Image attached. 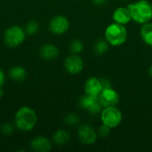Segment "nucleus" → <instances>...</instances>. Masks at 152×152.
<instances>
[{"instance_id":"obj_1","label":"nucleus","mask_w":152,"mask_h":152,"mask_svg":"<svg viewBox=\"0 0 152 152\" xmlns=\"http://www.w3.org/2000/svg\"><path fill=\"white\" fill-rule=\"evenodd\" d=\"M37 116L36 111L28 106L20 107L14 118V124L16 127L22 132L31 131L37 125Z\"/></svg>"},{"instance_id":"obj_2","label":"nucleus","mask_w":152,"mask_h":152,"mask_svg":"<svg viewBox=\"0 0 152 152\" xmlns=\"http://www.w3.org/2000/svg\"><path fill=\"white\" fill-rule=\"evenodd\" d=\"M132 20L139 24H145L152 20V4L148 0H139L128 4Z\"/></svg>"},{"instance_id":"obj_3","label":"nucleus","mask_w":152,"mask_h":152,"mask_svg":"<svg viewBox=\"0 0 152 152\" xmlns=\"http://www.w3.org/2000/svg\"><path fill=\"white\" fill-rule=\"evenodd\" d=\"M105 39L112 46H120L127 39V29L125 25L113 22L105 29Z\"/></svg>"},{"instance_id":"obj_4","label":"nucleus","mask_w":152,"mask_h":152,"mask_svg":"<svg viewBox=\"0 0 152 152\" xmlns=\"http://www.w3.org/2000/svg\"><path fill=\"white\" fill-rule=\"evenodd\" d=\"M25 29L17 25L11 26L8 28H6L3 36L4 44L11 48H14L20 45L25 40Z\"/></svg>"},{"instance_id":"obj_5","label":"nucleus","mask_w":152,"mask_h":152,"mask_svg":"<svg viewBox=\"0 0 152 152\" xmlns=\"http://www.w3.org/2000/svg\"><path fill=\"white\" fill-rule=\"evenodd\" d=\"M123 119L122 112L116 106L104 108L101 112V120L102 124L111 128L118 127Z\"/></svg>"},{"instance_id":"obj_6","label":"nucleus","mask_w":152,"mask_h":152,"mask_svg":"<svg viewBox=\"0 0 152 152\" xmlns=\"http://www.w3.org/2000/svg\"><path fill=\"white\" fill-rule=\"evenodd\" d=\"M98 99L103 108L117 106L120 100L118 93L111 87L103 89L98 96Z\"/></svg>"},{"instance_id":"obj_7","label":"nucleus","mask_w":152,"mask_h":152,"mask_svg":"<svg viewBox=\"0 0 152 152\" xmlns=\"http://www.w3.org/2000/svg\"><path fill=\"white\" fill-rule=\"evenodd\" d=\"M69 28V20L63 15H56L49 22V29L53 34L62 35Z\"/></svg>"},{"instance_id":"obj_8","label":"nucleus","mask_w":152,"mask_h":152,"mask_svg":"<svg viewBox=\"0 0 152 152\" xmlns=\"http://www.w3.org/2000/svg\"><path fill=\"white\" fill-rule=\"evenodd\" d=\"M64 68L71 75L79 74L84 69V61L78 54H70L64 61Z\"/></svg>"},{"instance_id":"obj_9","label":"nucleus","mask_w":152,"mask_h":152,"mask_svg":"<svg viewBox=\"0 0 152 152\" xmlns=\"http://www.w3.org/2000/svg\"><path fill=\"white\" fill-rule=\"evenodd\" d=\"M77 137L83 144L92 145L97 140V133L91 126L84 124L78 127Z\"/></svg>"},{"instance_id":"obj_10","label":"nucleus","mask_w":152,"mask_h":152,"mask_svg":"<svg viewBox=\"0 0 152 152\" xmlns=\"http://www.w3.org/2000/svg\"><path fill=\"white\" fill-rule=\"evenodd\" d=\"M79 106L87 110L91 114H97L102 111V106L101 105L98 97H93L85 94L79 100Z\"/></svg>"},{"instance_id":"obj_11","label":"nucleus","mask_w":152,"mask_h":152,"mask_svg":"<svg viewBox=\"0 0 152 152\" xmlns=\"http://www.w3.org/2000/svg\"><path fill=\"white\" fill-rule=\"evenodd\" d=\"M102 91L101 79L98 77H89L85 83V94L93 97H98Z\"/></svg>"},{"instance_id":"obj_12","label":"nucleus","mask_w":152,"mask_h":152,"mask_svg":"<svg viewBox=\"0 0 152 152\" xmlns=\"http://www.w3.org/2000/svg\"><path fill=\"white\" fill-rule=\"evenodd\" d=\"M30 147L32 151L37 152H47L51 151L52 143L50 140L43 135L37 136L30 142Z\"/></svg>"},{"instance_id":"obj_13","label":"nucleus","mask_w":152,"mask_h":152,"mask_svg":"<svg viewBox=\"0 0 152 152\" xmlns=\"http://www.w3.org/2000/svg\"><path fill=\"white\" fill-rule=\"evenodd\" d=\"M112 19L114 22L126 25L131 21L132 17H131L129 9L127 7L121 6V7H118L117 9H115V11L112 13Z\"/></svg>"},{"instance_id":"obj_14","label":"nucleus","mask_w":152,"mask_h":152,"mask_svg":"<svg viewBox=\"0 0 152 152\" xmlns=\"http://www.w3.org/2000/svg\"><path fill=\"white\" fill-rule=\"evenodd\" d=\"M40 56L46 61H53L59 56V49L53 44H45L39 49Z\"/></svg>"},{"instance_id":"obj_15","label":"nucleus","mask_w":152,"mask_h":152,"mask_svg":"<svg viewBox=\"0 0 152 152\" xmlns=\"http://www.w3.org/2000/svg\"><path fill=\"white\" fill-rule=\"evenodd\" d=\"M9 77L15 82H22L28 77V72L21 66H14L9 70Z\"/></svg>"},{"instance_id":"obj_16","label":"nucleus","mask_w":152,"mask_h":152,"mask_svg":"<svg viewBox=\"0 0 152 152\" xmlns=\"http://www.w3.org/2000/svg\"><path fill=\"white\" fill-rule=\"evenodd\" d=\"M140 35L142 39V41L149 46H152V23L147 22L145 24H142Z\"/></svg>"},{"instance_id":"obj_17","label":"nucleus","mask_w":152,"mask_h":152,"mask_svg":"<svg viewBox=\"0 0 152 152\" xmlns=\"http://www.w3.org/2000/svg\"><path fill=\"white\" fill-rule=\"evenodd\" d=\"M70 140V135L69 134L63 129H60L58 131H56L53 136V141L55 144L61 146V145H65L67 144Z\"/></svg>"},{"instance_id":"obj_18","label":"nucleus","mask_w":152,"mask_h":152,"mask_svg":"<svg viewBox=\"0 0 152 152\" xmlns=\"http://www.w3.org/2000/svg\"><path fill=\"white\" fill-rule=\"evenodd\" d=\"M109 45L110 44L108 43V41L105 39H99L96 41V43L94 44V52L99 54V55H102L104 54L108 50H109Z\"/></svg>"},{"instance_id":"obj_19","label":"nucleus","mask_w":152,"mask_h":152,"mask_svg":"<svg viewBox=\"0 0 152 152\" xmlns=\"http://www.w3.org/2000/svg\"><path fill=\"white\" fill-rule=\"evenodd\" d=\"M69 50L74 54H79L84 50V44L78 39H74L69 44Z\"/></svg>"},{"instance_id":"obj_20","label":"nucleus","mask_w":152,"mask_h":152,"mask_svg":"<svg viewBox=\"0 0 152 152\" xmlns=\"http://www.w3.org/2000/svg\"><path fill=\"white\" fill-rule=\"evenodd\" d=\"M25 32L28 35H34L39 29V23L37 20H30L25 26Z\"/></svg>"},{"instance_id":"obj_21","label":"nucleus","mask_w":152,"mask_h":152,"mask_svg":"<svg viewBox=\"0 0 152 152\" xmlns=\"http://www.w3.org/2000/svg\"><path fill=\"white\" fill-rule=\"evenodd\" d=\"M79 122H80V118H79V117H78L77 114H75V113H69V114H68V115L66 116V118H65V123H66L68 126H73L77 125Z\"/></svg>"},{"instance_id":"obj_22","label":"nucleus","mask_w":152,"mask_h":152,"mask_svg":"<svg viewBox=\"0 0 152 152\" xmlns=\"http://www.w3.org/2000/svg\"><path fill=\"white\" fill-rule=\"evenodd\" d=\"M13 131H14V127L12 125V123H4L1 126V132L4 134H6V135L12 134Z\"/></svg>"},{"instance_id":"obj_23","label":"nucleus","mask_w":152,"mask_h":152,"mask_svg":"<svg viewBox=\"0 0 152 152\" xmlns=\"http://www.w3.org/2000/svg\"><path fill=\"white\" fill-rule=\"evenodd\" d=\"M110 133V128L107 126H105L104 124H102L100 127H99V130H98V134L100 137H107Z\"/></svg>"},{"instance_id":"obj_24","label":"nucleus","mask_w":152,"mask_h":152,"mask_svg":"<svg viewBox=\"0 0 152 152\" xmlns=\"http://www.w3.org/2000/svg\"><path fill=\"white\" fill-rule=\"evenodd\" d=\"M101 79V83H102V90L106 89V88H110L111 87V83L109 79L107 78H100Z\"/></svg>"},{"instance_id":"obj_25","label":"nucleus","mask_w":152,"mask_h":152,"mask_svg":"<svg viewBox=\"0 0 152 152\" xmlns=\"http://www.w3.org/2000/svg\"><path fill=\"white\" fill-rule=\"evenodd\" d=\"M5 82V75L4 72L0 69V87H2L4 85Z\"/></svg>"},{"instance_id":"obj_26","label":"nucleus","mask_w":152,"mask_h":152,"mask_svg":"<svg viewBox=\"0 0 152 152\" xmlns=\"http://www.w3.org/2000/svg\"><path fill=\"white\" fill-rule=\"evenodd\" d=\"M108 2V0H93V3L96 5H103Z\"/></svg>"},{"instance_id":"obj_27","label":"nucleus","mask_w":152,"mask_h":152,"mask_svg":"<svg viewBox=\"0 0 152 152\" xmlns=\"http://www.w3.org/2000/svg\"><path fill=\"white\" fill-rule=\"evenodd\" d=\"M4 95V90L2 89V87H0V98H2Z\"/></svg>"},{"instance_id":"obj_28","label":"nucleus","mask_w":152,"mask_h":152,"mask_svg":"<svg viewBox=\"0 0 152 152\" xmlns=\"http://www.w3.org/2000/svg\"><path fill=\"white\" fill-rule=\"evenodd\" d=\"M149 74H150L151 77V78H152V65H151V66L150 69H149Z\"/></svg>"},{"instance_id":"obj_29","label":"nucleus","mask_w":152,"mask_h":152,"mask_svg":"<svg viewBox=\"0 0 152 152\" xmlns=\"http://www.w3.org/2000/svg\"><path fill=\"white\" fill-rule=\"evenodd\" d=\"M123 1H126V0H123Z\"/></svg>"}]
</instances>
